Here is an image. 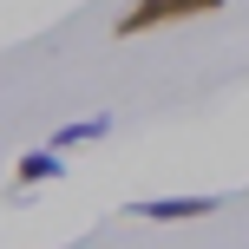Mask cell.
<instances>
[{"instance_id":"obj_1","label":"cell","mask_w":249,"mask_h":249,"mask_svg":"<svg viewBox=\"0 0 249 249\" xmlns=\"http://www.w3.org/2000/svg\"><path fill=\"white\" fill-rule=\"evenodd\" d=\"M216 7H223V0H131L112 20V39H144V33L177 26V20H203V13H216Z\"/></svg>"},{"instance_id":"obj_2","label":"cell","mask_w":249,"mask_h":249,"mask_svg":"<svg viewBox=\"0 0 249 249\" xmlns=\"http://www.w3.org/2000/svg\"><path fill=\"white\" fill-rule=\"evenodd\" d=\"M216 197H151V203H131V216L144 223H184V216H210Z\"/></svg>"},{"instance_id":"obj_3","label":"cell","mask_w":249,"mask_h":249,"mask_svg":"<svg viewBox=\"0 0 249 249\" xmlns=\"http://www.w3.org/2000/svg\"><path fill=\"white\" fill-rule=\"evenodd\" d=\"M53 177H66V158H59V151H33V158H20V164H13V184H53Z\"/></svg>"},{"instance_id":"obj_4","label":"cell","mask_w":249,"mask_h":249,"mask_svg":"<svg viewBox=\"0 0 249 249\" xmlns=\"http://www.w3.org/2000/svg\"><path fill=\"white\" fill-rule=\"evenodd\" d=\"M112 131V118H79V124H59V138H53V151H72V144H92V138Z\"/></svg>"}]
</instances>
